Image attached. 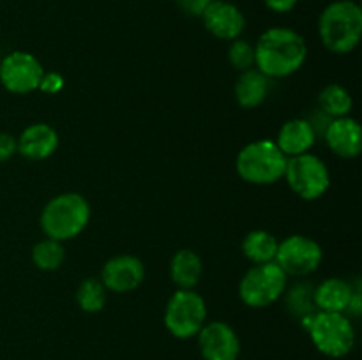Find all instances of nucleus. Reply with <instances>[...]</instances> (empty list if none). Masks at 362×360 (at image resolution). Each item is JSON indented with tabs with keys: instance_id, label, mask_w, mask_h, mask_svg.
<instances>
[{
	"instance_id": "obj_1",
	"label": "nucleus",
	"mask_w": 362,
	"mask_h": 360,
	"mask_svg": "<svg viewBox=\"0 0 362 360\" xmlns=\"http://www.w3.org/2000/svg\"><path fill=\"white\" fill-rule=\"evenodd\" d=\"M306 59V41L292 28H269L255 44V66L269 80L292 76L304 66Z\"/></svg>"
},
{
	"instance_id": "obj_2",
	"label": "nucleus",
	"mask_w": 362,
	"mask_h": 360,
	"mask_svg": "<svg viewBox=\"0 0 362 360\" xmlns=\"http://www.w3.org/2000/svg\"><path fill=\"white\" fill-rule=\"evenodd\" d=\"M318 34L325 48L338 55L354 52L362 35V9L354 0H334L318 20Z\"/></svg>"
},
{
	"instance_id": "obj_3",
	"label": "nucleus",
	"mask_w": 362,
	"mask_h": 360,
	"mask_svg": "<svg viewBox=\"0 0 362 360\" xmlns=\"http://www.w3.org/2000/svg\"><path fill=\"white\" fill-rule=\"evenodd\" d=\"M90 221V205L81 194L62 193L45 205L41 212V228L48 239L66 242L87 228Z\"/></svg>"
},
{
	"instance_id": "obj_4",
	"label": "nucleus",
	"mask_w": 362,
	"mask_h": 360,
	"mask_svg": "<svg viewBox=\"0 0 362 360\" xmlns=\"http://www.w3.org/2000/svg\"><path fill=\"white\" fill-rule=\"evenodd\" d=\"M288 157L279 150L276 141L257 140L239 152L235 161L240 179L253 186H271L285 176Z\"/></svg>"
},
{
	"instance_id": "obj_5",
	"label": "nucleus",
	"mask_w": 362,
	"mask_h": 360,
	"mask_svg": "<svg viewBox=\"0 0 362 360\" xmlns=\"http://www.w3.org/2000/svg\"><path fill=\"white\" fill-rule=\"evenodd\" d=\"M310 334L317 349L332 359H341L352 352L356 344V330L345 313H325L317 311L300 321Z\"/></svg>"
},
{
	"instance_id": "obj_6",
	"label": "nucleus",
	"mask_w": 362,
	"mask_h": 360,
	"mask_svg": "<svg viewBox=\"0 0 362 360\" xmlns=\"http://www.w3.org/2000/svg\"><path fill=\"white\" fill-rule=\"evenodd\" d=\"M288 275L276 261L253 265L239 282V296L247 307H269L281 299Z\"/></svg>"
},
{
	"instance_id": "obj_7",
	"label": "nucleus",
	"mask_w": 362,
	"mask_h": 360,
	"mask_svg": "<svg viewBox=\"0 0 362 360\" xmlns=\"http://www.w3.org/2000/svg\"><path fill=\"white\" fill-rule=\"evenodd\" d=\"M207 323V304L194 289H177L170 296L165 309V325L177 339H189L198 335Z\"/></svg>"
},
{
	"instance_id": "obj_8",
	"label": "nucleus",
	"mask_w": 362,
	"mask_h": 360,
	"mask_svg": "<svg viewBox=\"0 0 362 360\" xmlns=\"http://www.w3.org/2000/svg\"><path fill=\"white\" fill-rule=\"evenodd\" d=\"M285 179L290 189L306 201H315L324 196L331 187V173L318 155L306 154L288 157Z\"/></svg>"
},
{
	"instance_id": "obj_9",
	"label": "nucleus",
	"mask_w": 362,
	"mask_h": 360,
	"mask_svg": "<svg viewBox=\"0 0 362 360\" xmlns=\"http://www.w3.org/2000/svg\"><path fill=\"white\" fill-rule=\"evenodd\" d=\"M324 251L317 240L306 235H290L278 246L274 261L286 275L306 277L320 267Z\"/></svg>"
},
{
	"instance_id": "obj_10",
	"label": "nucleus",
	"mask_w": 362,
	"mask_h": 360,
	"mask_svg": "<svg viewBox=\"0 0 362 360\" xmlns=\"http://www.w3.org/2000/svg\"><path fill=\"white\" fill-rule=\"evenodd\" d=\"M42 74V64L28 52H11L0 60V83L11 94L23 95L37 90Z\"/></svg>"
},
{
	"instance_id": "obj_11",
	"label": "nucleus",
	"mask_w": 362,
	"mask_h": 360,
	"mask_svg": "<svg viewBox=\"0 0 362 360\" xmlns=\"http://www.w3.org/2000/svg\"><path fill=\"white\" fill-rule=\"evenodd\" d=\"M198 346L205 360H237L240 353L239 335L225 321H211L198 332Z\"/></svg>"
},
{
	"instance_id": "obj_12",
	"label": "nucleus",
	"mask_w": 362,
	"mask_h": 360,
	"mask_svg": "<svg viewBox=\"0 0 362 360\" xmlns=\"http://www.w3.org/2000/svg\"><path fill=\"white\" fill-rule=\"evenodd\" d=\"M202 21L205 28L221 41L239 39L246 28V18L243 11L235 4L226 0H212L202 14Z\"/></svg>"
},
{
	"instance_id": "obj_13",
	"label": "nucleus",
	"mask_w": 362,
	"mask_h": 360,
	"mask_svg": "<svg viewBox=\"0 0 362 360\" xmlns=\"http://www.w3.org/2000/svg\"><path fill=\"white\" fill-rule=\"evenodd\" d=\"M145 279V267L140 258L122 254L105 263L101 270V282L113 293H129L136 289Z\"/></svg>"
},
{
	"instance_id": "obj_14",
	"label": "nucleus",
	"mask_w": 362,
	"mask_h": 360,
	"mask_svg": "<svg viewBox=\"0 0 362 360\" xmlns=\"http://www.w3.org/2000/svg\"><path fill=\"white\" fill-rule=\"evenodd\" d=\"M324 140L336 155L343 159H354L362 150L361 124L352 116L332 119L324 131Z\"/></svg>"
},
{
	"instance_id": "obj_15",
	"label": "nucleus",
	"mask_w": 362,
	"mask_h": 360,
	"mask_svg": "<svg viewBox=\"0 0 362 360\" xmlns=\"http://www.w3.org/2000/svg\"><path fill=\"white\" fill-rule=\"evenodd\" d=\"M18 152L30 161H42L55 154L59 147V134L45 122L32 124L16 138Z\"/></svg>"
},
{
	"instance_id": "obj_16",
	"label": "nucleus",
	"mask_w": 362,
	"mask_h": 360,
	"mask_svg": "<svg viewBox=\"0 0 362 360\" xmlns=\"http://www.w3.org/2000/svg\"><path fill=\"white\" fill-rule=\"evenodd\" d=\"M317 133L308 119H292L281 126L276 145L286 157L303 155L313 148Z\"/></svg>"
},
{
	"instance_id": "obj_17",
	"label": "nucleus",
	"mask_w": 362,
	"mask_h": 360,
	"mask_svg": "<svg viewBox=\"0 0 362 360\" xmlns=\"http://www.w3.org/2000/svg\"><path fill=\"white\" fill-rule=\"evenodd\" d=\"M356 288L341 277H329L313 289L317 311L325 313H346Z\"/></svg>"
},
{
	"instance_id": "obj_18",
	"label": "nucleus",
	"mask_w": 362,
	"mask_h": 360,
	"mask_svg": "<svg viewBox=\"0 0 362 360\" xmlns=\"http://www.w3.org/2000/svg\"><path fill=\"white\" fill-rule=\"evenodd\" d=\"M269 90H271V80L258 69L251 67V69L240 73L239 80H237L235 99L243 108L253 109L267 99Z\"/></svg>"
},
{
	"instance_id": "obj_19",
	"label": "nucleus",
	"mask_w": 362,
	"mask_h": 360,
	"mask_svg": "<svg viewBox=\"0 0 362 360\" xmlns=\"http://www.w3.org/2000/svg\"><path fill=\"white\" fill-rule=\"evenodd\" d=\"M204 272L202 258L191 249H180L173 254L170 263V277L179 289H193Z\"/></svg>"
},
{
	"instance_id": "obj_20",
	"label": "nucleus",
	"mask_w": 362,
	"mask_h": 360,
	"mask_svg": "<svg viewBox=\"0 0 362 360\" xmlns=\"http://www.w3.org/2000/svg\"><path fill=\"white\" fill-rule=\"evenodd\" d=\"M278 239L265 229H255L250 232L243 240V254L253 265L269 263L274 261L278 253Z\"/></svg>"
},
{
	"instance_id": "obj_21",
	"label": "nucleus",
	"mask_w": 362,
	"mask_h": 360,
	"mask_svg": "<svg viewBox=\"0 0 362 360\" xmlns=\"http://www.w3.org/2000/svg\"><path fill=\"white\" fill-rule=\"evenodd\" d=\"M318 104L320 112L325 113L329 119H339V116H349L352 112V95L345 87L338 83H331L324 87V90L318 94Z\"/></svg>"
},
{
	"instance_id": "obj_22",
	"label": "nucleus",
	"mask_w": 362,
	"mask_h": 360,
	"mask_svg": "<svg viewBox=\"0 0 362 360\" xmlns=\"http://www.w3.org/2000/svg\"><path fill=\"white\" fill-rule=\"evenodd\" d=\"M64 260H66V249H64V244L59 242V240L46 236L45 240H41V242L32 247V261L41 270H57L64 263Z\"/></svg>"
},
{
	"instance_id": "obj_23",
	"label": "nucleus",
	"mask_w": 362,
	"mask_h": 360,
	"mask_svg": "<svg viewBox=\"0 0 362 360\" xmlns=\"http://www.w3.org/2000/svg\"><path fill=\"white\" fill-rule=\"evenodd\" d=\"M108 289L101 282V279L87 277L76 289V302L85 313H99L106 306Z\"/></svg>"
},
{
	"instance_id": "obj_24",
	"label": "nucleus",
	"mask_w": 362,
	"mask_h": 360,
	"mask_svg": "<svg viewBox=\"0 0 362 360\" xmlns=\"http://www.w3.org/2000/svg\"><path fill=\"white\" fill-rule=\"evenodd\" d=\"M286 306L300 321L310 318L311 314L317 313V306L313 300V288L310 284H297L296 288L290 289L286 296Z\"/></svg>"
},
{
	"instance_id": "obj_25",
	"label": "nucleus",
	"mask_w": 362,
	"mask_h": 360,
	"mask_svg": "<svg viewBox=\"0 0 362 360\" xmlns=\"http://www.w3.org/2000/svg\"><path fill=\"white\" fill-rule=\"evenodd\" d=\"M228 62L233 69L240 73L251 69L255 66V44L240 37L230 41Z\"/></svg>"
},
{
	"instance_id": "obj_26",
	"label": "nucleus",
	"mask_w": 362,
	"mask_h": 360,
	"mask_svg": "<svg viewBox=\"0 0 362 360\" xmlns=\"http://www.w3.org/2000/svg\"><path fill=\"white\" fill-rule=\"evenodd\" d=\"M64 85H66V80H64V76L60 73H45L41 78V83H39V88L37 90L45 92V94H49V95H55L59 94L60 90L64 88Z\"/></svg>"
},
{
	"instance_id": "obj_27",
	"label": "nucleus",
	"mask_w": 362,
	"mask_h": 360,
	"mask_svg": "<svg viewBox=\"0 0 362 360\" xmlns=\"http://www.w3.org/2000/svg\"><path fill=\"white\" fill-rule=\"evenodd\" d=\"M175 2L177 7L187 16L202 18V14H204V11L207 9L212 0H175Z\"/></svg>"
},
{
	"instance_id": "obj_28",
	"label": "nucleus",
	"mask_w": 362,
	"mask_h": 360,
	"mask_svg": "<svg viewBox=\"0 0 362 360\" xmlns=\"http://www.w3.org/2000/svg\"><path fill=\"white\" fill-rule=\"evenodd\" d=\"M18 152L16 138L9 133H0V162L7 161Z\"/></svg>"
},
{
	"instance_id": "obj_29",
	"label": "nucleus",
	"mask_w": 362,
	"mask_h": 360,
	"mask_svg": "<svg viewBox=\"0 0 362 360\" xmlns=\"http://www.w3.org/2000/svg\"><path fill=\"white\" fill-rule=\"evenodd\" d=\"M265 6L272 11V13H278V14H285L290 13L293 7L297 6L299 0H264Z\"/></svg>"
}]
</instances>
